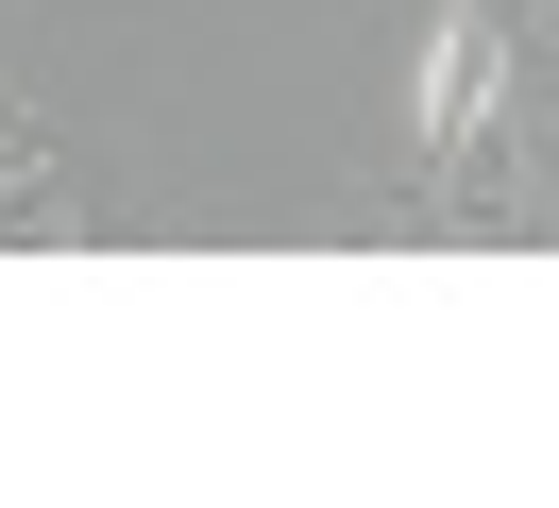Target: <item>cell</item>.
<instances>
[{"mask_svg": "<svg viewBox=\"0 0 559 508\" xmlns=\"http://www.w3.org/2000/svg\"><path fill=\"white\" fill-rule=\"evenodd\" d=\"M509 85H525L509 17H491V0H441V17H424V68H407V169H424V187L475 169V135L509 119Z\"/></svg>", "mask_w": 559, "mask_h": 508, "instance_id": "obj_1", "label": "cell"}]
</instances>
